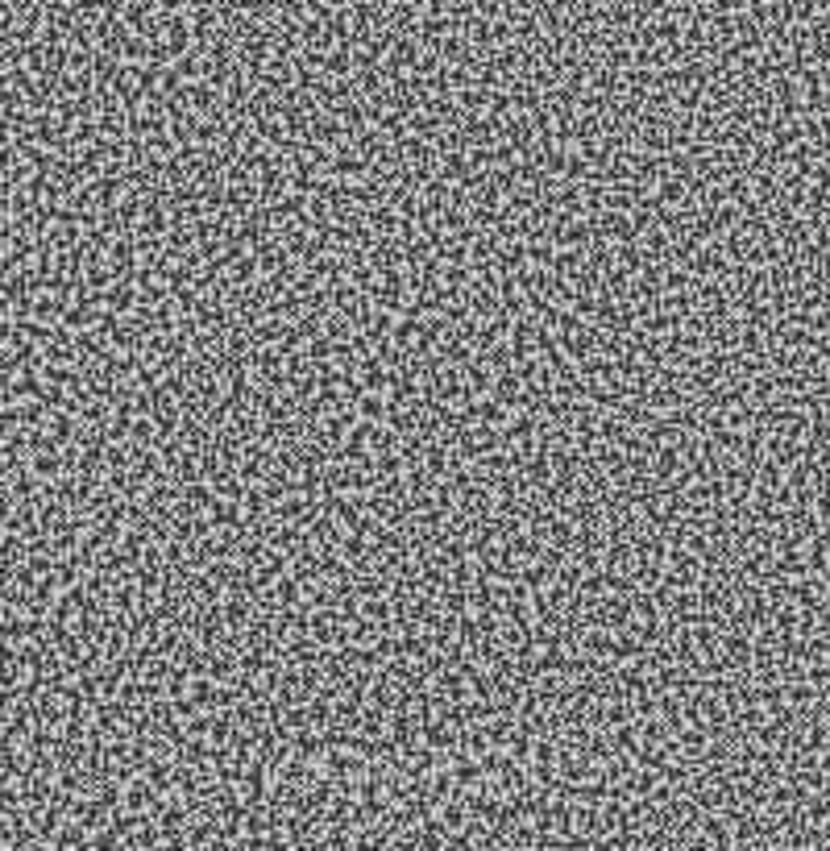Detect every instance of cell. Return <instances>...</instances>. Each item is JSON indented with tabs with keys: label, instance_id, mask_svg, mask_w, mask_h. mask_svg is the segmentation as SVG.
Returning <instances> with one entry per match:
<instances>
[{
	"label": "cell",
	"instance_id": "1",
	"mask_svg": "<svg viewBox=\"0 0 830 851\" xmlns=\"http://www.w3.org/2000/svg\"><path fill=\"white\" fill-rule=\"evenodd\" d=\"M357 416H362L366 424H374V420H382L386 416V399H382V391H366V395H357Z\"/></svg>",
	"mask_w": 830,
	"mask_h": 851
}]
</instances>
